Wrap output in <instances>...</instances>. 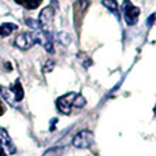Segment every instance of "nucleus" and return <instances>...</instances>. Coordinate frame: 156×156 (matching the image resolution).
I'll return each mask as SVG.
<instances>
[{"label":"nucleus","mask_w":156,"mask_h":156,"mask_svg":"<svg viewBox=\"0 0 156 156\" xmlns=\"http://www.w3.org/2000/svg\"><path fill=\"white\" fill-rule=\"evenodd\" d=\"M122 12H123L125 22L127 25H136L138 21V15H140V8L132 4L130 0H123L122 3Z\"/></svg>","instance_id":"1"},{"label":"nucleus","mask_w":156,"mask_h":156,"mask_svg":"<svg viewBox=\"0 0 156 156\" xmlns=\"http://www.w3.org/2000/svg\"><path fill=\"white\" fill-rule=\"evenodd\" d=\"M76 96H77V93H74V92H70V93H66V94H63V96H60L59 99L56 100L58 110L62 114H65V115H69L74 108Z\"/></svg>","instance_id":"2"},{"label":"nucleus","mask_w":156,"mask_h":156,"mask_svg":"<svg viewBox=\"0 0 156 156\" xmlns=\"http://www.w3.org/2000/svg\"><path fill=\"white\" fill-rule=\"evenodd\" d=\"M16 48L22 49V51H26V49L32 48L33 45L36 44V36L34 32H25L21 33L19 36H16L15 41H14Z\"/></svg>","instance_id":"3"},{"label":"nucleus","mask_w":156,"mask_h":156,"mask_svg":"<svg viewBox=\"0 0 156 156\" xmlns=\"http://www.w3.org/2000/svg\"><path fill=\"white\" fill-rule=\"evenodd\" d=\"M92 144H93V134L89 130H81L73 138V145L80 149L90 148Z\"/></svg>","instance_id":"4"},{"label":"nucleus","mask_w":156,"mask_h":156,"mask_svg":"<svg viewBox=\"0 0 156 156\" xmlns=\"http://www.w3.org/2000/svg\"><path fill=\"white\" fill-rule=\"evenodd\" d=\"M54 14L55 10L52 7H45L43 11L40 12L38 16V25H40V29L44 32H49L52 26V22H54Z\"/></svg>","instance_id":"5"},{"label":"nucleus","mask_w":156,"mask_h":156,"mask_svg":"<svg viewBox=\"0 0 156 156\" xmlns=\"http://www.w3.org/2000/svg\"><path fill=\"white\" fill-rule=\"evenodd\" d=\"M0 143H2V145L4 148L8 149L10 154H15V145L12 144V141H11L10 136L7 134V132L3 129H0Z\"/></svg>","instance_id":"6"},{"label":"nucleus","mask_w":156,"mask_h":156,"mask_svg":"<svg viewBox=\"0 0 156 156\" xmlns=\"http://www.w3.org/2000/svg\"><path fill=\"white\" fill-rule=\"evenodd\" d=\"M10 92L12 93L15 101H21V100L23 99V89H22V85H21V82H19V80H16V82L14 83V85H11Z\"/></svg>","instance_id":"7"},{"label":"nucleus","mask_w":156,"mask_h":156,"mask_svg":"<svg viewBox=\"0 0 156 156\" xmlns=\"http://www.w3.org/2000/svg\"><path fill=\"white\" fill-rule=\"evenodd\" d=\"M18 29V25L16 23H11V22H5V23H2L0 25V36L2 37H7L10 36L12 32Z\"/></svg>","instance_id":"8"},{"label":"nucleus","mask_w":156,"mask_h":156,"mask_svg":"<svg viewBox=\"0 0 156 156\" xmlns=\"http://www.w3.org/2000/svg\"><path fill=\"white\" fill-rule=\"evenodd\" d=\"M101 4L107 8L108 11L114 14L116 18H119V12H118V3L116 0H101Z\"/></svg>","instance_id":"9"},{"label":"nucleus","mask_w":156,"mask_h":156,"mask_svg":"<svg viewBox=\"0 0 156 156\" xmlns=\"http://www.w3.org/2000/svg\"><path fill=\"white\" fill-rule=\"evenodd\" d=\"M15 2L26 8H36L41 3V0H15Z\"/></svg>","instance_id":"10"},{"label":"nucleus","mask_w":156,"mask_h":156,"mask_svg":"<svg viewBox=\"0 0 156 156\" xmlns=\"http://www.w3.org/2000/svg\"><path fill=\"white\" fill-rule=\"evenodd\" d=\"M58 40H59V43H62L63 45H69V44L71 43V37L69 36V33H66V32H60L59 34H58Z\"/></svg>","instance_id":"11"},{"label":"nucleus","mask_w":156,"mask_h":156,"mask_svg":"<svg viewBox=\"0 0 156 156\" xmlns=\"http://www.w3.org/2000/svg\"><path fill=\"white\" fill-rule=\"evenodd\" d=\"M43 156H62V148H51Z\"/></svg>","instance_id":"12"},{"label":"nucleus","mask_w":156,"mask_h":156,"mask_svg":"<svg viewBox=\"0 0 156 156\" xmlns=\"http://www.w3.org/2000/svg\"><path fill=\"white\" fill-rule=\"evenodd\" d=\"M154 19H155V14H152V15L149 16V19H148V26H152V23H154Z\"/></svg>","instance_id":"13"},{"label":"nucleus","mask_w":156,"mask_h":156,"mask_svg":"<svg viewBox=\"0 0 156 156\" xmlns=\"http://www.w3.org/2000/svg\"><path fill=\"white\" fill-rule=\"evenodd\" d=\"M0 156H7V154H5V151H4V147L2 145V143H0Z\"/></svg>","instance_id":"14"},{"label":"nucleus","mask_w":156,"mask_h":156,"mask_svg":"<svg viewBox=\"0 0 156 156\" xmlns=\"http://www.w3.org/2000/svg\"><path fill=\"white\" fill-rule=\"evenodd\" d=\"M4 114V107H3V104L0 103V115H3Z\"/></svg>","instance_id":"15"}]
</instances>
